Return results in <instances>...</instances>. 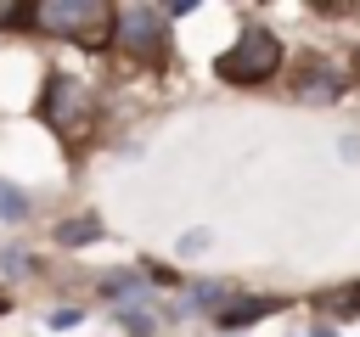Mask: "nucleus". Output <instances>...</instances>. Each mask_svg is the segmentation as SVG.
<instances>
[{"mask_svg": "<svg viewBox=\"0 0 360 337\" xmlns=\"http://www.w3.org/2000/svg\"><path fill=\"white\" fill-rule=\"evenodd\" d=\"M34 28L96 51V45L112 39V6H101V0H51V6H34Z\"/></svg>", "mask_w": 360, "mask_h": 337, "instance_id": "1", "label": "nucleus"}, {"mask_svg": "<svg viewBox=\"0 0 360 337\" xmlns=\"http://www.w3.org/2000/svg\"><path fill=\"white\" fill-rule=\"evenodd\" d=\"M276 67H281V39H276L270 28H248V34L214 62V73H219L225 84H264Z\"/></svg>", "mask_w": 360, "mask_h": 337, "instance_id": "2", "label": "nucleus"}, {"mask_svg": "<svg viewBox=\"0 0 360 337\" xmlns=\"http://www.w3.org/2000/svg\"><path fill=\"white\" fill-rule=\"evenodd\" d=\"M163 22H169V11H158V6H118L112 11V34L141 56H163V39H169Z\"/></svg>", "mask_w": 360, "mask_h": 337, "instance_id": "3", "label": "nucleus"}, {"mask_svg": "<svg viewBox=\"0 0 360 337\" xmlns=\"http://www.w3.org/2000/svg\"><path fill=\"white\" fill-rule=\"evenodd\" d=\"M84 112H90V90H84L79 79L56 73V79L45 84V95H39V118H45L56 135H73V129L84 124Z\"/></svg>", "mask_w": 360, "mask_h": 337, "instance_id": "4", "label": "nucleus"}, {"mask_svg": "<svg viewBox=\"0 0 360 337\" xmlns=\"http://www.w3.org/2000/svg\"><path fill=\"white\" fill-rule=\"evenodd\" d=\"M292 95H298V101L326 107V101H338V95H343V73H338V67H326V62H304V67H298V79H292Z\"/></svg>", "mask_w": 360, "mask_h": 337, "instance_id": "5", "label": "nucleus"}, {"mask_svg": "<svg viewBox=\"0 0 360 337\" xmlns=\"http://www.w3.org/2000/svg\"><path fill=\"white\" fill-rule=\"evenodd\" d=\"M281 309V298H231L214 320H219V331H242V326H259L264 315H276Z\"/></svg>", "mask_w": 360, "mask_h": 337, "instance_id": "6", "label": "nucleus"}, {"mask_svg": "<svg viewBox=\"0 0 360 337\" xmlns=\"http://www.w3.org/2000/svg\"><path fill=\"white\" fill-rule=\"evenodd\" d=\"M96 236H101V219H96V213H79V219L56 225V242H62V247H84V242H96Z\"/></svg>", "mask_w": 360, "mask_h": 337, "instance_id": "7", "label": "nucleus"}, {"mask_svg": "<svg viewBox=\"0 0 360 337\" xmlns=\"http://www.w3.org/2000/svg\"><path fill=\"white\" fill-rule=\"evenodd\" d=\"M321 309H326V315H338V320H354V315H360V281H354V286H343V292H332V298H321Z\"/></svg>", "mask_w": 360, "mask_h": 337, "instance_id": "8", "label": "nucleus"}, {"mask_svg": "<svg viewBox=\"0 0 360 337\" xmlns=\"http://www.w3.org/2000/svg\"><path fill=\"white\" fill-rule=\"evenodd\" d=\"M191 303H197V309H214V315H219V309L231 303V286H219V281H202V286L191 292Z\"/></svg>", "mask_w": 360, "mask_h": 337, "instance_id": "9", "label": "nucleus"}, {"mask_svg": "<svg viewBox=\"0 0 360 337\" xmlns=\"http://www.w3.org/2000/svg\"><path fill=\"white\" fill-rule=\"evenodd\" d=\"M0 213H6V219H28V197H22L17 185H6V180H0Z\"/></svg>", "mask_w": 360, "mask_h": 337, "instance_id": "10", "label": "nucleus"}, {"mask_svg": "<svg viewBox=\"0 0 360 337\" xmlns=\"http://www.w3.org/2000/svg\"><path fill=\"white\" fill-rule=\"evenodd\" d=\"M0 315H6V292H0Z\"/></svg>", "mask_w": 360, "mask_h": 337, "instance_id": "11", "label": "nucleus"}]
</instances>
